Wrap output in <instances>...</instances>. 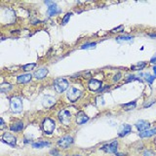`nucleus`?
Instances as JSON below:
<instances>
[{
  "instance_id": "1",
  "label": "nucleus",
  "mask_w": 156,
  "mask_h": 156,
  "mask_svg": "<svg viewBox=\"0 0 156 156\" xmlns=\"http://www.w3.org/2000/svg\"><path fill=\"white\" fill-rule=\"evenodd\" d=\"M10 108L14 113H20L22 109V104L20 98L13 97L10 98Z\"/></svg>"
},
{
  "instance_id": "2",
  "label": "nucleus",
  "mask_w": 156,
  "mask_h": 156,
  "mask_svg": "<svg viewBox=\"0 0 156 156\" xmlns=\"http://www.w3.org/2000/svg\"><path fill=\"white\" fill-rule=\"evenodd\" d=\"M54 88L58 93H63L68 88V82L65 78H58L54 82Z\"/></svg>"
},
{
  "instance_id": "3",
  "label": "nucleus",
  "mask_w": 156,
  "mask_h": 156,
  "mask_svg": "<svg viewBox=\"0 0 156 156\" xmlns=\"http://www.w3.org/2000/svg\"><path fill=\"white\" fill-rule=\"evenodd\" d=\"M42 128L46 134H52V133L54 132L55 128H56V123H55V121H53L52 119L46 118L45 120L43 121Z\"/></svg>"
},
{
  "instance_id": "4",
  "label": "nucleus",
  "mask_w": 156,
  "mask_h": 156,
  "mask_svg": "<svg viewBox=\"0 0 156 156\" xmlns=\"http://www.w3.org/2000/svg\"><path fill=\"white\" fill-rule=\"evenodd\" d=\"M59 119L63 125H69L70 121H71V113L66 109H63L59 113Z\"/></svg>"
},
{
  "instance_id": "5",
  "label": "nucleus",
  "mask_w": 156,
  "mask_h": 156,
  "mask_svg": "<svg viewBox=\"0 0 156 156\" xmlns=\"http://www.w3.org/2000/svg\"><path fill=\"white\" fill-rule=\"evenodd\" d=\"M66 96H67V98L70 100V102H75L78 98H80V96H81V91L78 90L76 88H74V87H70V89L67 91Z\"/></svg>"
},
{
  "instance_id": "6",
  "label": "nucleus",
  "mask_w": 156,
  "mask_h": 156,
  "mask_svg": "<svg viewBox=\"0 0 156 156\" xmlns=\"http://www.w3.org/2000/svg\"><path fill=\"white\" fill-rule=\"evenodd\" d=\"M45 3L47 4L48 6H49V7H48V15H49L50 17H53V16L58 15V14L61 12L58 6H57L56 3H54V2L46 1Z\"/></svg>"
},
{
  "instance_id": "7",
  "label": "nucleus",
  "mask_w": 156,
  "mask_h": 156,
  "mask_svg": "<svg viewBox=\"0 0 156 156\" xmlns=\"http://www.w3.org/2000/svg\"><path fill=\"white\" fill-rule=\"evenodd\" d=\"M1 139H2V141H3L4 143H8L9 145L15 146L16 143H17V139H16V137H14L13 135H11L10 133H4Z\"/></svg>"
},
{
  "instance_id": "8",
  "label": "nucleus",
  "mask_w": 156,
  "mask_h": 156,
  "mask_svg": "<svg viewBox=\"0 0 156 156\" xmlns=\"http://www.w3.org/2000/svg\"><path fill=\"white\" fill-rule=\"evenodd\" d=\"M117 147H118V143H117V141H114L111 143L102 146V150L108 153H117Z\"/></svg>"
},
{
  "instance_id": "9",
  "label": "nucleus",
  "mask_w": 156,
  "mask_h": 156,
  "mask_svg": "<svg viewBox=\"0 0 156 156\" xmlns=\"http://www.w3.org/2000/svg\"><path fill=\"white\" fill-rule=\"evenodd\" d=\"M73 143V139L71 137H69V136H66V137H61V139L59 141V146H61L63 148H67L68 146L70 145V144H72Z\"/></svg>"
},
{
  "instance_id": "10",
  "label": "nucleus",
  "mask_w": 156,
  "mask_h": 156,
  "mask_svg": "<svg viewBox=\"0 0 156 156\" xmlns=\"http://www.w3.org/2000/svg\"><path fill=\"white\" fill-rule=\"evenodd\" d=\"M42 104L44 105V107L50 108V107H52L53 105L56 104V98L52 97V96H45V97L43 98Z\"/></svg>"
},
{
  "instance_id": "11",
  "label": "nucleus",
  "mask_w": 156,
  "mask_h": 156,
  "mask_svg": "<svg viewBox=\"0 0 156 156\" xmlns=\"http://www.w3.org/2000/svg\"><path fill=\"white\" fill-rule=\"evenodd\" d=\"M149 126H150L149 122L146 120H139L136 123V127L139 132H143V131L148 130L149 129Z\"/></svg>"
},
{
  "instance_id": "12",
  "label": "nucleus",
  "mask_w": 156,
  "mask_h": 156,
  "mask_svg": "<svg viewBox=\"0 0 156 156\" xmlns=\"http://www.w3.org/2000/svg\"><path fill=\"white\" fill-rule=\"evenodd\" d=\"M88 86L91 91H98L102 87V82L98 79H91Z\"/></svg>"
},
{
  "instance_id": "13",
  "label": "nucleus",
  "mask_w": 156,
  "mask_h": 156,
  "mask_svg": "<svg viewBox=\"0 0 156 156\" xmlns=\"http://www.w3.org/2000/svg\"><path fill=\"white\" fill-rule=\"evenodd\" d=\"M88 120H89V117L87 116L83 111H79L77 113V116H76V122H77V124H79V125H82V124L86 123Z\"/></svg>"
},
{
  "instance_id": "14",
  "label": "nucleus",
  "mask_w": 156,
  "mask_h": 156,
  "mask_svg": "<svg viewBox=\"0 0 156 156\" xmlns=\"http://www.w3.org/2000/svg\"><path fill=\"white\" fill-rule=\"evenodd\" d=\"M131 130H132V128H131L130 125H128V124H124V125H122L120 127V129H119L118 136L119 137L126 136V135H128L131 132Z\"/></svg>"
},
{
  "instance_id": "15",
  "label": "nucleus",
  "mask_w": 156,
  "mask_h": 156,
  "mask_svg": "<svg viewBox=\"0 0 156 156\" xmlns=\"http://www.w3.org/2000/svg\"><path fill=\"white\" fill-rule=\"evenodd\" d=\"M30 80H31V74H29V73L20 75V76H18V78H17L18 83H20V84H26L27 82L30 81Z\"/></svg>"
},
{
  "instance_id": "16",
  "label": "nucleus",
  "mask_w": 156,
  "mask_h": 156,
  "mask_svg": "<svg viewBox=\"0 0 156 156\" xmlns=\"http://www.w3.org/2000/svg\"><path fill=\"white\" fill-rule=\"evenodd\" d=\"M47 74H48V69L45 67H42L34 73V77H35L36 79H43Z\"/></svg>"
},
{
  "instance_id": "17",
  "label": "nucleus",
  "mask_w": 156,
  "mask_h": 156,
  "mask_svg": "<svg viewBox=\"0 0 156 156\" xmlns=\"http://www.w3.org/2000/svg\"><path fill=\"white\" fill-rule=\"evenodd\" d=\"M154 135H156V128L152 130H146V131H143V132L139 133V137H150L154 136Z\"/></svg>"
},
{
  "instance_id": "18",
  "label": "nucleus",
  "mask_w": 156,
  "mask_h": 156,
  "mask_svg": "<svg viewBox=\"0 0 156 156\" xmlns=\"http://www.w3.org/2000/svg\"><path fill=\"white\" fill-rule=\"evenodd\" d=\"M24 123L22 122H17L15 124H13V125H11V130L13 131V132H20V131H22L24 129Z\"/></svg>"
},
{
  "instance_id": "19",
  "label": "nucleus",
  "mask_w": 156,
  "mask_h": 156,
  "mask_svg": "<svg viewBox=\"0 0 156 156\" xmlns=\"http://www.w3.org/2000/svg\"><path fill=\"white\" fill-rule=\"evenodd\" d=\"M50 143L47 141H38V143H33L32 146L34 148H43L45 146H49Z\"/></svg>"
},
{
  "instance_id": "20",
  "label": "nucleus",
  "mask_w": 156,
  "mask_h": 156,
  "mask_svg": "<svg viewBox=\"0 0 156 156\" xmlns=\"http://www.w3.org/2000/svg\"><path fill=\"white\" fill-rule=\"evenodd\" d=\"M136 106H137V104H136V102L134 100V102H129V104H124L123 108L125 109V110H132V109L136 108Z\"/></svg>"
},
{
  "instance_id": "21",
  "label": "nucleus",
  "mask_w": 156,
  "mask_h": 156,
  "mask_svg": "<svg viewBox=\"0 0 156 156\" xmlns=\"http://www.w3.org/2000/svg\"><path fill=\"white\" fill-rule=\"evenodd\" d=\"M145 63H139L136 65H132V70H141L145 67Z\"/></svg>"
},
{
  "instance_id": "22",
  "label": "nucleus",
  "mask_w": 156,
  "mask_h": 156,
  "mask_svg": "<svg viewBox=\"0 0 156 156\" xmlns=\"http://www.w3.org/2000/svg\"><path fill=\"white\" fill-rule=\"evenodd\" d=\"M97 43H88V44H84L81 46V49H91V48H95Z\"/></svg>"
},
{
  "instance_id": "23",
  "label": "nucleus",
  "mask_w": 156,
  "mask_h": 156,
  "mask_svg": "<svg viewBox=\"0 0 156 156\" xmlns=\"http://www.w3.org/2000/svg\"><path fill=\"white\" fill-rule=\"evenodd\" d=\"M36 65L35 63H28V65H26L22 66V69L24 70V71H29V70H31L32 68L35 66Z\"/></svg>"
},
{
  "instance_id": "24",
  "label": "nucleus",
  "mask_w": 156,
  "mask_h": 156,
  "mask_svg": "<svg viewBox=\"0 0 156 156\" xmlns=\"http://www.w3.org/2000/svg\"><path fill=\"white\" fill-rule=\"evenodd\" d=\"M11 85L10 84H2L0 89H1V92H8L9 90H11Z\"/></svg>"
},
{
  "instance_id": "25",
  "label": "nucleus",
  "mask_w": 156,
  "mask_h": 156,
  "mask_svg": "<svg viewBox=\"0 0 156 156\" xmlns=\"http://www.w3.org/2000/svg\"><path fill=\"white\" fill-rule=\"evenodd\" d=\"M132 39H134L132 36H122V37H117L116 40L118 41V42H121V41H130L132 40Z\"/></svg>"
},
{
  "instance_id": "26",
  "label": "nucleus",
  "mask_w": 156,
  "mask_h": 156,
  "mask_svg": "<svg viewBox=\"0 0 156 156\" xmlns=\"http://www.w3.org/2000/svg\"><path fill=\"white\" fill-rule=\"evenodd\" d=\"M70 16H72V14L71 13H67L66 15L63 17V24H66L68 22V20H69L70 19Z\"/></svg>"
},
{
  "instance_id": "27",
  "label": "nucleus",
  "mask_w": 156,
  "mask_h": 156,
  "mask_svg": "<svg viewBox=\"0 0 156 156\" xmlns=\"http://www.w3.org/2000/svg\"><path fill=\"white\" fill-rule=\"evenodd\" d=\"M145 76H146V80H147V82L149 84L152 83V82L154 81V79H155L154 76H151V75H149V74H146Z\"/></svg>"
},
{
  "instance_id": "28",
  "label": "nucleus",
  "mask_w": 156,
  "mask_h": 156,
  "mask_svg": "<svg viewBox=\"0 0 156 156\" xmlns=\"http://www.w3.org/2000/svg\"><path fill=\"white\" fill-rule=\"evenodd\" d=\"M143 156H155V154L151 150H145L143 152Z\"/></svg>"
},
{
  "instance_id": "29",
  "label": "nucleus",
  "mask_w": 156,
  "mask_h": 156,
  "mask_svg": "<svg viewBox=\"0 0 156 156\" xmlns=\"http://www.w3.org/2000/svg\"><path fill=\"white\" fill-rule=\"evenodd\" d=\"M150 63H154V65H156V54L154 55V56L152 57V58L150 59Z\"/></svg>"
},
{
  "instance_id": "30",
  "label": "nucleus",
  "mask_w": 156,
  "mask_h": 156,
  "mask_svg": "<svg viewBox=\"0 0 156 156\" xmlns=\"http://www.w3.org/2000/svg\"><path fill=\"white\" fill-rule=\"evenodd\" d=\"M120 77H121V73H118V74L114 76V81H118V80L120 79Z\"/></svg>"
},
{
  "instance_id": "31",
  "label": "nucleus",
  "mask_w": 156,
  "mask_h": 156,
  "mask_svg": "<svg viewBox=\"0 0 156 156\" xmlns=\"http://www.w3.org/2000/svg\"><path fill=\"white\" fill-rule=\"evenodd\" d=\"M153 71H154V74H155V76H156V65L153 67Z\"/></svg>"
},
{
  "instance_id": "32",
  "label": "nucleus",
  "mask_w": 156,
  "mask_h": 156,
  "mask_svg": "<svg viewBox=\"0 0 156 156\" xmlns=\"http://www.w3.org/2000/svg\"><path fill=\"white\" fill-rule=\"evenodd\" d=\"M77 156H78V155H77Z\"/></svg>"
}]
</instances>
